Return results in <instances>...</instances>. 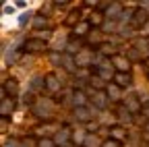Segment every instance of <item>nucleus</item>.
I'll return each instance as SVG.
<instances>
[{
  "instance_id": "9d476101",
  "label": "nucleus",
  "mask_w": 149,
  "mask_h": 147,
  "mask_svg": "<svg viewBox=\"0 0 149 147\" xmlns=\"http://www.w3.org/2000/svg\"><path fill=\"white\" fill-rule=\"evenodd\" d=\"M42 85H44V79H42V77H35V79L31 81V89H33V91L42 89Z\"/></svg>"
},
{
  "instance_id": "dca6fc26",
  "label": "nucleus",
  "mask_w": 149,
  "mask_h": 147,
  "mask_svg": "<svg viewBox=\"0 0 149 147\" xmlns=\"http://www.w3.org/2000/svg\"><path fill=\"white\" fill-rule=\"evenodd\" d=\"M108 93H110L112 98H114V100H116V98L120 95V91H118V87H116V85H110V87H108Z\"/></svg>"
},
{
  "instance_id": "423d86ee",
  "label": "nucleus",
  "mask_w": 149,
  "mask_h": 147,
  "mask_svg": "<svg viewBox=\"0 0 149 147\" xmlns=\"http://www.w3.org/2000/svg\"><path fill=\"white\" fill-rule=\"evenodd\" d=\"M93 102H95V106H97V108H104V106H106V95H104V93H95Z\"/></svg>"
},
{
  "instance_id": "c85d7f7f",
  "label": "nucleus",
  "mask_w": 149,
  "mask_h": 147,
  "mask_svg": "<svg viewBox=\"0 0 149 147\" xmlns=\"http://www.w3.org/2000/svg\"><path fill=\"white\" fill-rule=\"evenodd\" d=\"M74 141H77V143L83 141V133H81V131H79V133H74Z\"/></svg>"
},
{
  "instance_id": "ddd939ff",
  "label": "nucleus",
  "mask_w": 149,
  "mask_h": 147,
  "mask_svg": "<svg viewBox=\"0 0 149 147\" xmlns=\"http://www.w3.org/2000/svg\"><path fill=\"white\" fill-rule=\"evenodd\" d=\"M40 48H44V44H42V42H29V44H27V50H31V52L40 50Z\"/></svg>"
},
{
  "instance_id": "473e14b6",
  "label": "nucleus",
  "mask_w": 149,
  "mask_h": 147,
  "mask_svg": "<svg viewBox=\"0 0 149 147\" xmlns=\"http://www.w3.org/2000/svg\"><path fill=\"white\" fill-rule=\"evenodd\" d=\"M4 147H17V145H15V143H6Z\"/></svg>"
},
{
  "instance_id": "4468645a",
  "label": "nucleus",
  "mask_w": 149,
  "mask_h": 147,
  "mask_svg": "<svg viewBox=\"0 0 149 147\" xmlns=\"http://www.w3.org/2000/svg\"><path fill=\"white\" fill-rule=\"evenodd\" d=\"M112 137H114L116 141H120V139H124V131L122 128H114V131H112Z\"/></svg>"
},
{
  "instance_id": "20e7f679",
  "label": "nucleus",
  "mask_w": 149,
  "mask_h": 147,
  "mask_svg": "<svg viewBox=\"0 0 149 147\" xmlns=\"http://www.w3.org/2000/svg\"><path fill=\"white\" fill-rule=\"evenodd\" d=\"M114 64H116L118 68H122V70H126V68H128V60H124L122 56H114Z\"/></svg>"
},
{
  "instance_id": "f257e3e1",
  "label": "nucleus",
  "mask_w": 149,
  "mask_h": 147,
  "mask_svg": "<svg viewBox=\"0 0 149 147\" xmlns=\"http://www.w3.org/2000/svg\"><path fill=\"white\" fill-rule=\"evenodd\" d=\"M35 112H37V116H50L52 112H54V106H52V102L50 100H40L37 102V106H35Z\"/></svg>"
},
{
  "instance_id": "f3484780",
  "label": "nucleus",
  "mask_w": 149,
  "mask_h": 147,
  "mask_svg": "<svg viewBox=\"0 0 149 147\" xmlns=\"http://www.w3.org/2000/svg\"><path fill=\"white\" fill-rule=\"evenodd\" d=\"M118 13H120V4H114V6L108 8V15H110V17H116Z\"/></svg>"
},
{
  "instance_id": "5701e85b",
  "label": "nucleus",
  "mask_w": 149,
  "mask_h": 147,
  "mask_svg": "<svg viewBox=\"0 0 149 147\" xmlns=\"http://www.w3.org/2000/svg\"><path fill=\"white\" fill-rule=\"evenodd\" d=\"M54 145V141H50V139H42L40 141V147H52Z\"/></svg>"
},
{
  "instance_id": "f8f14e48",
  "label": "nucleus",
  "mask_w": 149,
  "mask_h": 147,
  "mask_svg": "<svg viewBox=\"0 0 149 147\" xmlns=\"http://www.w3.org/2000/svg\"><path fill=\"white\" fill-rule=\"evenodd\" d=\"M6 91H8V93H17V81L15 79H10V81H6Z\"/></svg>"
},
{
  "instance_id": "f03ea898",
  "label": "nucleus",
  "mask_w": 149,
  "mask_h": 147,
  "mask_svg": "<svg viewBox=\"0 0 149 147\" xmlns=\"http://www.w3.org/2000/svg\"><path fill=\"white\" fill-rule=\"evenodd\" d=\"M13 110H15V102H13V100H4L2 106H0V112H2V116H8Z\"/></svg>"
},
{
  "instance_id": "b1692460",
  "label": "nucleus",
  "mask_w": 149,
  "mask_h": 147,
  "mask_svg": "<svg viewBox=\"0 0 149 147\" xmlns=\"http://www.w3.org/2000/svg\"><path fill=\"white\" fill-rule=\"evenodd\" d=\"M100 77H102V79H110V77H112V70H108V68H104V70L100 72Z\"/></svg>"
},
{
  "instance_id": "2f4dec72",
  "label": "nucleus",
  "mask_w": 149,
  "mask_h": 147,
  "mask_svg": "<svg viewBox=\"0 0 149 147\" xmlns=\"http://www.w3.org/2000/svg\"><path fill=\"white\" fill-rule=\"evenodd\" d=\"M74 19H79V15H77V13H72V15L68 17V23H74Z\"/></svg>"
},
{
  "instance_id": "cd10ccee",
  "label": "nucleus",
  "mask_w": 149,
  "mask_h": 147,
  "mask_svg": "<svg viewBox=\"0 0 149 147\" xmlns=\"http://www.w3.org/2000/svg\"><path fill=\"white\" fill-rule=\"evenodd\" d=\"M102 147H118V143H116V141H106Z\"/></svg>"
},
{
  "instance_id": "7ed1b4c3",
  "label": "nucleus",
  "mask_w": 149,
  "mask_h": 147,
  "mask_svg": "<svg viewBox=\"0 0 149 147\" xmlns=\"http://www.w3.org/2000/svg\"><path fill=\"white\" fill-rule=\"evenodd\" d=\"M46 85H48L50 91H58V89H60V83H58V79H56V77H48V79H46Z\"/></svg>"
},
{
  "instance_id": "39448f33",
  "label": "nucleus",
  "mask_w": 149,
  "mask_h": 147,
  "mask_svg": "<svg viewBox=\"0 0 149 147\" xmlns=\"http://www.w3.org/2000/svg\"><path fill=\"white\" fill-rule=\"evenodd\" d=\"M46 25H48L46 17H35V19H33V27H35V29H42V27H46Z\"/></svg>"
},
{
  "instance_id": "7c9ffc66",
  "label": "nucleus",
  "mask_w": 149,
  "mask_h": 147,
  "mask_svg": "<svg viewBox=\"0 0 149 147\" xmlns=\"http://www.w3.org/2000/svg\"><path fill=\"white\" fill-rule=\"evenodd\" d=\"M27 23V15H21L19 17V25H25Z\"/></svg>"
},
{
  "instance_id": "aec40b11",
  "label": "nucleus",
  "mask_w": 149,
  "mask_h": 147,
  "mask_svg": "<svg viewBox=\"0 0 149 147\" xmlns=\"http://www.w3.org/2000/svg\"><path fill=\"white\" fill-rule=\"evenodd\" d=\"M116 81H118L120 85H126L130 79H128V75H118V77H116Z\"/></svg>"
},
{
  "instance_id": "a878e982",
  "label": "nucleus",
  "mask_w": 149,
  "mask_h": 147,
  "mask_svg": "<svg viewBox=\"0 0 149 147\" xmlns=\"http://www.w3.org/2000/svg\"><path fill=\"white\" fill-rule=\"evenodd\" d=\"M15 10H17V6H8V4L4 6V15H13Z\"/></svg>"
},
{
  "instance_id": "6e6552de",
  "label": "nucleus",
  "mask_w": 149,
  "mask_h": 147,
  "mask_svg": "<svg viewBox=\"0 0 149 147\" xmlns=\"http://www.w3.org/2000/svg\"><path fill=\"white\" fill-rule=\"evenodd\" d=\"M68 131H66V128H64V131H60L58 135H56V143H66V139H68Z\"/></svg>"
},
{
  "instance_id": "0eeeda50",
  "label": "nucleus",
  "mask_w": 149,
  "mask_h": 147,
  "mask_svg": "<svg viewBox=\"0 0 149 147\" xmlns=\"http://www.w3.org/2000/svg\"><path fill=\"white\" fill-rule=\"evenodd\" d=\"M74 116H77L79 120H87V118H89V112H87L85 108H77V112H74Z\"/></svg>"
},
{
  "instance_id": "2eb2a0df",
  "label": "nucleus",
  "mask_w": 149,
  "mask_h": 147,
  "mask_svg": "<svg viewBox=\"0 0 149 147\" xmlns=\"http://www.w3.org/2000/svg\"><path fill=\"white\" fill-rule=\"evenodd\" d=\"M135 19H137L135 23H139V25H143V23H145V19H147V15H145V10H143V13L139 10V13L135 15Z\"/></svg>"
},
{
  "instance_id": "a211bd4d",
  "label": "nucleus",
  "mask_w": 149,
  "mask_h": 147,
  "mask_svg": "<svg viewBox=\"0 0 149 147\" xmlns=\"http://www.w3.org/2000/svg\"><path fill=\"white\" fill-rule=\"evenodd\" d=\"M77 60H79V64H87V62H89V56H87V52H81L79 56H77Z\"/></svg>"
},
{
  "instance_id": "412c9836",
  "label": "nucleus",
  "mask_w": 149,
  "mask_h": 147,
  "mask_svg": "<svg viewBox=\"0 0 149 147\" xmlns=\"http://www.w3.org/2000/svg\"><path fill=\"white\" fill-rule=\"evenodd\" d=\"M64 66H66L68 70H74V66H72V60H70V56H64Z\"/></svg>"
},
{
  "instance_id": "4be33fe9",
  "label": "nucleus",
  "mask_w": 149,
  "mask_h": 147,
  "mask_svg": "<svg viewBox=\"0 0 149 147\" xmlns=\"http://www.w3.org/2000/svg\"><path fill=\"white\" fill-rule=\"evenodd\" d=\"M74 31H77V33H85V31H87V23H79Z\"/></svg>"
},
{
  "instance_id": "1a4fd4ad",
  "label": "nucleus",
  "mask_w": 149,
  "mask_h": 147,
  "mask_svg": "<svg viewBox=\"0 0 149 147\" xmlns=\"http://www.w3.org/2000/svg\"><path fill=\"white\" fill-rule=\"evenodd\" d=\"M72 102H74V104H77V106L81 108V106L85 104V95L81 93V91H77V93H74V98H72Z\"/></svg>"
},
{
  "instance_id": "6ab92c4d",
  "label": "nucleus",
  "mask_w": 149,
  "mask_h": 147,
  "mask_svg": "<svg viewBox=\"0 0 149 147\" xmlns=\"http://www.w3.org/2000/svg\"><path fill=\"white\" fill-rule=\"evenodd\" d=\"M128 110H133V112H135V110H139V104H137V100H133V98L128 100Z\"/></svg>"
},
{
  "instance_id": "393cba45",
  "label": "nucleus",
  "mask_w": 149,
  "mask_h": 147,
  "mask_svg": "<svg viewBox=\"0 0 149 147\" xmlns=\"http://www.w3.org/2000/svg\"><path fill=\"white\" fill-rule=\"evenodd\" d=\"M120 118H122V122H128V120H130V114L126 112V110H122V112H120Z\"/></svg>"
},
{
  "instance_id": "bb28decb",
  "label": "nucleus",
  "mask_w": 149,
  "mask_h": 147,
  "mask_svg": "<svg viewBox=\"0 0 149 147\" xmlns=\"http://www.w3.org/2000/svg\"><path fill=\"white\" fill-rule=\"evenodd\" d=\"M15 58H17V52H8L6 54V62H13Z\"/></svg>"
},
{
  "instance_id": "c756f323",
  "label": "nucleus",
  "mask_w": 149,
  "mask_h": 147,
  "mask_svg": "<svg viewBox=\"0 0 149 147\" xmlns=\"http://www.w3.org/2000/svg\"><path fill=\"white\" fill-rule=\"evenodd\" d=\"M91 23H95V25L100 23V15H97V13H95V15H91Z\"/></svg>"
},
{
  "instance_id": "9b49d317",
  "label": "nucleus",
  "mask_w": 149,
  "mask_h": 147,
  "mask_svg": "<svg viewBox=\"0 0 149 147\" xmlns=\"http://www.w3.org/2000/svg\"><path fill=\"white\" fill-rule=\"evenodd\" d=\"M85 145L87 147H100V139L97 137H87L85 139Z\"/></svg>"
}]
</instances>
